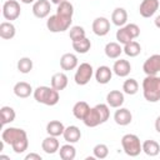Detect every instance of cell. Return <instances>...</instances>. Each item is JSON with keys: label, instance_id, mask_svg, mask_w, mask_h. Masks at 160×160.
<instances>
[{"label": "cell", "instance_id": "obj_1", "mask_svg": "<svg viewBox=\"0 0 160 160\" xmlns=\"http://www.w3.org/2000/svg\"><path fill=\"white\" fill-rule=\"evenodd\" d=\"M1 140L10 145L16 154H22L25 150H28L29 146V140H28V134L25 130L20 128H5L1 132Z\"/></svg>", "mask_w": 160, "mask_h": 160}, {"label": "cell", "instance_id": "obj_2", "mask_svg": "<svg viewBox=\"0 0 160 160\" xmlns=\"http://www.w3.org/2000/svg\"><path fill=\"white\" fill-rule=\"evenodd\" d=\"M108 104H98L94 108H90L82 122L88 128H95L104 122H106L110 118V110Z\"/></svg>", "mask_w": 160, "mask_h": 160}, {"label": "cell", "instance_id": "obj_3", "mask_svg": "<svg viewBox=\"0 0 160 160\" xmlns=\"http://www.w3.org/2000/svg\"><path fill=\"white\" fill-rule=\"evenodd\" d=\"M142 95L149 102L160 100V78L158 75H146L142 80Z\"/></svg>", "mask_w": 160, "mask_h": 160}, {"label": "cell", "instance_id": "obj_4", "mask_svg": "<svg viewBox=\"0 0 160 160\" xmlns=\"http://www.w3.org/2000/svg\"><path fill=\"white\" fill-rule=\"evenodd\" d=\"M32 95H34V99L38 102L44 104V105H48V106H54L60 100L59 91L55 90L52 86H45V85L38 86L34 90Z\"/></svg>", "mask_w": 160, "mask_h": 160}, {"label": "cell", "instance_id": "obj_5", "mask_svg": "<svg viewBox=\"0 0 160 160\" xmlns=\"http://www.w3.org/2000/svg\"><path fill=\"white\" fill-rule=\"evenodd\" d=\"M71 22L72 16H65L56 12L46 20V28L50 32H62L71 28Z\"/></svg>", "mask_w": 160, "mask_h": 160}, {"label": "cell", "instance_id": "obj_6", "mask_svg": "<svg viewBox=\"0 0 160 160\" xmlns=\"http://www.w3.org/2000/svg\"><path fill=\"white\" fill-rule=\"evenodd\" d=\"M121 146L126 155L129 156H138L142 151V144L140 139L135 134H125L121 138Z\"/></svg>", "mask_w": 160, "mask_h": 160}, {"label": "cell", "instance_id": "obj_7", "mask_svg": "<svg viewBox=\"0 0 160 160\" xmlns=\"http://www.w3.org/2000/svg\"><path fill=\"white\" fill-rule=\"evenodd\" d=\"M140 35V28L136 25V24H126L124 26H121L118 31H116V40L118 42L125 45L128 44L129 41H132L134 39H136L138 36Z\"/></svg>", "mask_w": 160, "mask_h": 160}, {"label": "cell", "instance_id": "obj_8", "mask_svg": "<svg viewBox=\"0 0 160 160\" xmlns=\"http://www.w3.org/2000/svg\"><path fill=\"white\" fill-rule=\"evenodd\" d=\"M92 75H94L92 66L89 62H81L76 68V71H75V75H74V80H75V82L78 85L84 86L91 80Z\"/></svg>", "mask_w": 160, "mask_h": 160}, {"label": "cell", "instance_id": "obj_9", "mask_svg": "<svg viewBox=\"0 0 160 160\" xmlns=\"http://www.w3.org/2000/svg\"><path fill=\"white\" fill-rule=\"evenodd\" d=\"M21 14L20 4L16 0H6L2 4V16L8 21L16 20Z\"/></svg>", "mask_w": 160, "mask_h": 160}, {"label": "cell", "instance_id": "obj_10", "mask_svg": "<svg viewBox=\"0 0 160 160\" xmlns=\"http://www.w3.org/2000/svg\"><path fill=\"white\" fill-rule=\"evenodd\" d=\"M142 70L146 75H158L160 72V54L149 56L142 65Z\"/></svg>", "mask_w": 160, "mask_h": 160}, {"label": "cell", "instance_id": "obj_11", "mask_svg": "<svg viewBox=\"0 0 160 160\" xmlns=\"http://www.w3.org/2000/svg\"><path fill=\"white\" fill-rule=\"evenodd\" d=\"M91 29L95 35L105 36L110 31V21H109V19H106L104 16H99V18L94 19V21L91 24Z\"/></svg>", "mask_w": 160, "mask_h": 160}, {"label": "cell", "instance_id": "obj_12", "mask_svg": "<svg viewBox=\"0 0 160 160\" xmlns=\"http://www.w3.org/2000/svg\"><path fill=\"white\" fill-rule=\"evenodd\" d=\"M51 10V5L49 0H36L32 4V14L38 19H44L49 16Z\"/></svg>", "mask_w": 160, "mask_h": 160}, {"label": "cell", "instance_id": "obj_13", "mask_svg": "<svg viewBox=\"0 0 160 160\" xmlns=\"http://www.w3.org/2000/svg\"><path fill=\"white\" fill-rule=\"evenodd\" d=\"M159 0H142L139 6V12L142 18H151L159 9Z\"/></svg>", "mask_w": 160, "mask_h": 160}, {"label": "cell", "instance_id": "obj_14", "mask_svg": "<svg viewBox=\"0 0 160 160\" xmlns=\"http://www.w3.org/2000/svg\"><path fill=\"white\" fill-rule=\"evenodd\" d=\"M79 66V61L75 54L72 52H65L61 58H60V68L64 71H70L74 70Z\"/></svg>", "mask_w": 160, "mask_h": 160}, {"label": "cell", "instance_id": "obj_15", "mask_svg": "<svg viewBox=\"0 0 160 160\" xmlns=\"http://www.w3.org/2000/svg\"><path fill=\"white\" fill-rule=\"evenodd\" d=\"M131 71V64L125 59H119L112 65V72L119 78H126Z\"/></svg>", "mask_w": 160, "mask_h": 160}, {"label": "cell", "instance_id": "obj_16", "mask_svg": "<svg viewBox=\"0 0 160 160\" xmlns=\"http://www.w3.org/2000/svg\"><path fill=\"white\" fill-rule=\"evenodd\" d=\"M114 120H115V122L118 125L126 126V125H129L131 122L132 115H131L129 109H126V108H118V110L114 114Z\"/></svg>", "mask_w": 160, "mask_h": 160}, {"label": "cell", "instance_id": "obj_17", "mask_svg": "<svg viewBox=\"0 0 160 160\" xmlns=\"http://www.w3.org/2000/svg\"><path fill=\"white\" fill-rule=\"evenodd\" d=\"M41 149L44 150V152H46V154H55V152H58L59 151V149H60V142H59V140H58V138L56 136H51V135H48L44 140H42V142H41Z\"/></svg>", "mask_w": 160, "mask_h": 160}, {"label": "cell", "instance_id": "obj_18", "mask_svg": "<svg viewBox=\"0 0 160 160\" xmlns=\"http://www.w3.org/2000/svg\"><path fill=\"white\" fill-rule=\"evenodd\" d=\"M124 100H125L124 92H121L120 90H111L106 95V104L114 109L121 108V105L124 104Z\"/></svg>", "mask_w": 160, "mask_h": 160}, {"label": "cell", "instance_id": "obj_19", "mask_svg": "<svg viewBox=\"0 0 160 160\" xmlns=\"http://www.w3.org/2000/svg\"><path fill=\"white\" fill-rule=\"evenodd\" d=\"M112 78V69H110L106 65H101L95 70V80L99 84H108Z\"/></svg>", "mask_w": 160, "mask_h": 160}, {"label": "cell", "instance_id": "obj_20", "mask_svg": "<svg viewBox=\"0 0 160 160\" xmlns=\"http://www.w3.org/2000/svg\"><path fill=\"white\" fill-rule=\"evenodd\" d=\"M111 21L114 25L121 28L128 24V11L124 8H115L111 12Z\"/></svg>", "mask_w": 160, "mask_h": 160}, {"label": "cell", "instance_id": "obj_21", "mask_svg": "<svg viewBox=\"0 0 160 160\" xmlns=\"http://www.w3.org/2000/svg\"><path fill=\"white\" fill-rule=\"evenodd\" d=\"M64 140L66 142H70V144H75L80 140L81 138V131L80 129L76 126V125H70V126H66L65 130H64Z\"/></svg>", "mask_w": 160, "mask_h": 160}, {"label": "cell", "instance_id": "obj_22", "mask_svg": "<svg viewBox=\"0 0 160 160\" xmlns=\"http://www.w3.org/2000/svg\"><path fill=\"white\" fill-rule=\"evenodd\" d=\"M68 82H69V80H68L66 74H65V72H61V71L55 72V74L51 76V80H50L51 86H52L55 90H58V91L64 90V89L68 86Z\"/></svg>", "mask_w": 160, "mask_h": 160}, {"label": "cell", "instance_id": "obj_23", "mask_svg": "<svg viewBox=\"0 0 160 160\" xmlns=\"http://www.w3.org/2000/svg\"><path fill=\"white\" fill-rule=\"evenodd\" d=\"M14 94L18 96V98H21V99H25V98H29L34 90L31 88V85L26 81H19L14 85Z\"/></svg>", "mask_w": 160, "mask_h": 160}, {"label": "cell", "instance_id": "obj_24", "mask_svg": "<svg viewBox=\"0 0 160 160\" xmlns=\"http://www.w3.org/2000/svg\"><path fill=\"white\" fill-rule=\"evenodd\" d=\"M104 51H105V55L109 58V59H118L121 52H122V48H121V44L118 42V41H110L105 45L104 48Z\"/></svg>", "mask_w": 160, "mask_h": 160}, {"label": "cell", "instance_id": "obj_25", "mask_svg": "<svg viewBox=\"0 0 160 160\" xmlns=\"http://www.w3.org/2000/svg\"><path fill=\"white\" fill-rule=\"evenodd\" d=\"M16 28L11 21H2L0 24V38L4 40H10L15 36Z\"/></svg>", "mask_w": 160, "mask_h": 160}, {"label": "cell", "instance_id": "obj_26", "mask_svg": "<svg viewBox=\"0 0 160 160\" xmlns=\"http://www.w3.org/2000/svg\"><path fill=\"white\" fill-rule=\"evenodd\" d=\"M64 130H65V126L59 120H51L46 125V132L48 135H51V136H56V138L61 136L64 134Z\"/></svg>", "mask_w": 160, "mask_h": 160}, {"label": "cell", "instance_id": "obj_27", "mask_svg": "<svg viewBox=\"0 0 160 160\" xmlns=\"http://www.w3.org/2000/svg\"><path fill=\"white\" fill-rule=\"evenodd\" d=\"M89 110H90V106H89V104L86 101H78L72 106V115L78 120H81L82 121Z\"/></svg>", "mask_w": 160, "mask_h": 160}, {"label": "cell", "instance_id": "obj_28", "mask_svg": "<svg viewBox=\"0 0 160 160\" xmlns=\"http://www.w3.org/2000/svg\"><path fill=\"white\" fill-rule=\"evenodd\" d=\"M15 118H16V112L11 106H8V105L1 106V109H0V119H1V124L2 125L12 122L15 120Z\"/></svg>", "mask_w": 160, "mask_h": 160}, {"label": "cell", "instance_id": "obj_29", "mask_svg": "<svg viewBox=\"0 0 160 160\" xmlns=\"http://www.w3.org/2000/svg\"><path fill=\"white\" fill-rule=\"evenodd\" d=\"M142 151L148 156H156L160 152V145L155 140H145L142 142Z\"/></svg>", "mask_w": 160, "mask_h": 160}, {"label": "cell", "instance_id": "obj_30", "mask_svg": "<svg viewBox=\"0 0 160 160\" xmlns=\"http://www.w3.org/2000/svg\"><path fill=\"white\" fill-rule=\"evenodd\" d=\"M59 155L62 160H74L76 156V149L74 148L72 144L68 142L62 146H60L59 149Z\"/></svg>", "mask_w": 160, "mask_h": 160}, {"label": "cell", "instance_id": "obj_31", "mask_svg": "<svg viewBox=\"0 0 160 160\" xmlns=\"http://www.w3.org/2000/svg\"><path fill=\"white\" fill-rule=\"evenodd\" d=\"M122 51H124L128 56H130V58H135V56H138V55L141 52V45H140L138 41L132 40V41H129L128 44L124 45Z\"/></svg>", "mask_w": 160, "mask_h": 160}, {"label": "cell", "instance_id": "obj_32", "mask_svg": "<svg viewBox=\"0 0 160 160\" xmlns=\"http://www.w3.org/2000/svg\"><path fill=\"white\" fill-rule=\"evenodd\" d=\"M71 42H72V49L79 54H86L91 48V41L88 38H84V39H80L76 41H71Z\"/></svg>", "mask_w": 160, "mask_h": 160}, {"label": "cell", "instance_id": "obj_33", "mask_svg": "<svg viewBox=\"0 0 160 160\" xmlns=\"http://www.w3.org/2000/svg\"><path fill=\"white\" fill-rule=\"evenodd\" d=\"M122 91L128 95H135L139 91V82L132 78L126 79L122 84Z\"/></svg>", "mask_w": 160, "mask_h": 160}, {"label": "cell", "instance_id": "obj_34", "mask_svg": "<svg viewBox=\"0 0 160 160\" xmlns=\"http://www.w3.org/2000/svg\"><path fill=\"white\" fill-rule=\"evenodd\" d=\"M16 68L18 70L21 72V74H29L31 70H32V60L28 56H24V58H20L18 60V64H16Z\"/></svg>", "mask_w": 160, "mask_h": 160}, {"label": "cell", "instance_id": "obj_35", "mask_svg": "<svg viewBox=\"0 0 160 160\" xmlns=\"http://www.w3.org/2000/svg\"><path fill=\"white\" fill-rule=\"evenodd\" d=\"M69 38L71 39V41H76V40H80V39L86 38V34H85L84 28L80 26V25L71 26L70 30H69Z\"/></svg>", "mask_w": 160, "mask_h": 160}, {"label": "cell", "instance_id": "obj_36", "mask_svg": "<svg viewBox=\"0 0 160 160\" xmlns=\"http://www.w3.org/2000/svg\"><path fill=\"white\" fill-rule=\"evenodd\" d=\"M56 12L61 14V15H65V16H72L74 15V6L69 0H65L61 4L58 5Z\"/></svg>", "mask_w": 160, "mask_h": 160}, {"label": "cell", "instance_id": "obj_37", "mask_svg": "<svg viewBox=\"0 0 160 160\" xmlns=\"http://www.w3.org/2000/svg\"><path fill=\"white\" fill-rule=\"evenodd\" d=\"M94 158L96 159H105L109 155V148L105 144H96L92 149Z\"/></svg>", "mask_w": 160, "mask_h": 160}, {"label": "cell", "instance_id": "obj_38", "mask_svg": "<svg viewBox=\"0 0 160 160\" xmlns=\"http://www.w3.org/2000/svg\"><path fill=\"white\" fill-rule=\"evenodd\" d=\"M41 155L36 154V152H30L28 155H25V160H41Z\"/></svg>", "mask_w": 160, "mask_h": 160}, {"label": "cell", "instance_id": "obj_39", "mask_svg": "<svg viewBox=\"0 0 160 160\" xmlns=\"http://www.w3.org/2000/svg\"><path fill=\"white\" fill-rule=\"evenodd\" d=\"M155 130L160 134V115L156 118V120H155Z\"/></svg>", "mask_w": 160, "mask_h": 160}, {"label": "cell", "instance_id": "obj_40", "mask_svg": "<svg viewBox=\"0 0 160 160\" xmlns=\"http://www.w3.org/2000/svg\"><path fill=\"white\" fill-rule=\"evenodd\" d=\"M154 24H155V26H156L158 29H160V15H158V16L155 18V20H154Z\"/></svg>", "mask_w": 160, "mask_h": 160}, {"label": "cell", "instance_id": "obj_41", "mask_svg": "<svg viewBox=\"0 0 160 160\" xmlns=\"http://www.w3.org/2000/svg\"><path fill=\"white\" fill-rule=\"evenodd\" d=\"M22 4H34L36 0H20Z\"/></svg>", "mask_w": 160, "mask_h": 160}, {"label": "cell", "instance_id": "obj_42", "mask_svg": "<svg viewBox=\"0 0 160 160\" xmlns=\"http://www.w3.org/2000/svg\"><path fill=\"white\" fill-rule=\"evenodd\" d=\"M52 4H55V5H59V4H61L62 1H65V0H50Z\"/></svg>", "mask_w": 160, "mask_h": 160}]
</instances>
